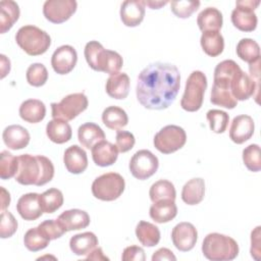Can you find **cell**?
I'll list each match as a JSON object with an SVG mask.
<instances>
[{"instance_id":"cell-1","label":"cell","mask_w":261,"mask_h":261,"mask_svg":"<svg viewBox=\"0 0 261 261\" xmlns=\"http://www.w3.org/2000/svg\"><path fill=\"white\" fill-rule=\"evenodd\" d=\"M179 87L180 73L175 65L154 62L147 65L138 76L137 99L147 109H166L175 100Z\"/></svg>"},{"instance_id":"cell-2","label":"cell","mask_w":261,"mask_h":261,"mask_svg":"<svg viewBox=\"0 0 261 261\" xmlns=\"http://www.w3.org/2000/svg\"><path fill=\"white\" fill-rule=\"evenodd\" d=\"M53 176L54 165L46 156H33L31 154H22L18 156V169L14 176L18 184L41 187L49 182Z\"/></svg>"},{"instance_id":"cell-3","label":"cell","mask_w":261,"mask_h":261,"mask_svg":"<svg viewBox=\"0 0 261 261\" xmlns=\"http://www.w3.org/2000/svg\"><path fill=\"white\" fill-rule=\"evenodd\" d=\"M85 58L89 66L96 70L110 75L119 72L123 60L119 53L105 49L98 41H90L84 50Z\"/></svg>"},{"instance_id":"cell-4","label":"cell","mask_w":261,"mask_h":261,"mask_svg":"<svg viewBox=\"0 0 261 261\" xmlns=\"http://www.w3.org/2000/svg\"><path fill=\"white\" fill-rule=\"evenodd\" d=\"M202 253L211 261H230L239 255V245L228 236L211 232L204 238Z\"/></svg>"},{"instance_id":"cell-5","label":"cell","mask_w":261,"mask_h":261,"mask_svg":"<svg viewBox=\"0 0 261 261\" xmlns=\"http://www.w3.org/2000/svg\"><path fill=\"white\" fill-rule=\"evenodd\" d=\"M15 41L31 56L44 54L51 45V38L48 33L32 24L21 27L15 35Z\"/></svg>"},{"instance_id":"cell-6","label":"cell","mask_w":261,"mask_h":261,"mask_svg":"<svg viewBox=\"0 0 261 261\" xmlns=\"http://www.w3.org/2000/svg\"><path fill=\"white\" fill-rule=\"evenodd\" d=\"M207 89V77L200 70H194L186 82L185 92L180 100V106L189 112L198 111L203 104L205 90Z\"/></svg>"},{"instance_id":"cell-7","label":"cell","mask_w":261,"mask_h":261,"mask_svg":"<svg viewBox=\"0 0 261 261\" xmlns=\"http://www.w3.org/2000/svg\"><path fill=\"white\" fill-rule=\"evenodd\" d=\"M125 188L124 178L116 172H107L95 178L92 184L93 196L101 201H114Z\"/></svg>"},{"instance_id":"cell-8","label":"cell","mask_w":261,"mask_h":261,"mask_svg":"<svg viewBox=\"0 0 261 261\" xmlns=\"http://www.w3.org/2000/svg\"><path fill=\"white\" fill-rule=\"evenodd\" d=\"M88 98L84 93H73L65 96L58 103H51L52 117L65 121L72 120L88 108Z\"/></svg>"},{"instance_id":"cell-9","label":"cell","mask_w":261,"mask_h":261,"mask_svg":"<svg viewBox=\"0 0 261 261\" xmlns=\"http://www.w3.org/2000/svg\"><path fill=\"white\" fill-rule=\"evenodd\" d=\"M187 134L178 125L169 124L162 127L154 137L155 148L163 154H171L185 146Z\"/></svg>"},{"instance_id":"cell-10","label":"cell","mask_w":261,"mask_h":261,"mask_svg":"<svg viewBox=\"0 0 261 261\" xmlns=\"http://www.w3.org/2000/svg\"><path fill=\"white\" fill-rule=\"evenodd\" d=\"M259 0H239L231 12L232 24L242 32H253L257 28V15L254 10L259 6Z\"/></svg>"},{"instance_id":"cell-11","label":"cell","mask_w":261,"mask_h":261,"mask_svg":"<svg viewBox=\"0 0 261 261\" xmlns=\"http://www.w3.org/2000/svg\"><path fill=\"white\" fill-rule=\"evenodd\" d=\"M128 167L134 177L144 180L156 173L159 167V161L151 151L143 149L133 155Z\"/></svg>"},{"instance_id":"cell-12","label":"cell","mask_w":261,"mask_h":261,"mask_svg":"<svg viewBox=\"0 0 261 261\" xmlns=\"http://www.w3.org/2000/svg\"><path fill=\"white\" fill-rule=\"evenodd\" d=\"M75 0H47L43 5V14L52 23H61L76 11Z\"/></svg>"},{"instance_id":"cell-13","label":"cell","mask_w":261,"mask_h":261,"mask_svg":"<svg viewBox=\"0 0 261 261\" xmlns=\"http://www.w3.org/2000/svg\"><path fill=\"white\" fill-rule=\"evenodd\" d=\"M171 240L174 247L180 252L191 251L198 240V231L190 222H179L171 231Z\"/></svg>"},{"instance_id":"cell-14","label":"cell","mask_w":261,"mask_h":261,"mask_svg":"<svg viewBox=\"0 0 261 261\" xmlns=\"http://www.w3.org/2000/svg\"><path fill=\"white\" fill-rule=\"evenodd\" d=\"M77 61V53L70 45H62L58 47L51 57V65L53 70L58 74H67L75 66Z\"/></svg>"},{"instance_id":"cell-15","label":"cell","mask_w":261,"mask_h":261,"mask_svg":"<svg viewBox=\"0 0 261 261\" xmlns=\"http://www.w3.org/2000/svg\"><path fill=\"white\" fill-rule=\"evenodd\" d=\"M229 89L237 101H245L254 96L255 92L259 91V84L241 69L233 76Z\"/></svg>"},{"instance_id":"cell-16","label":"cell","mask_w":261,"mask_h":261,"mask_svg":"<svg viewBox=\"0 0 261 261\" xmlns=\"http://www.w3.org/2000/svg\"><path fill=\"white\" fill-rule=\"evenodd\" d=\"M16 210L24 220H36L43 214L40 194L28 193L22 195L16 204Z\"/></svg>"},{"instance_id":"cell-17","label":"cell","mask_w":261,"mask_h":261,"mask_svg":"<svg viewBox=\"0 0 261 261\" xmlns=\"http://www.w3.org/2000/svg\"><path fill=\"white\" fill-rule=\"evenodd\" d=\"M254 128V120L250 115H238L231 121L229 138L236 144H243L253 136Z\"/></svg>"},{"instance_id":"cell-18","label":"cell","mask_w":261,"mask_h":261,"mask_svg":"<svg viewBox=\"0 0 261 261\" xmlns=\"http://www.w3.org/2000/svg\"><path fill=\"white\" fill-rule=\"evenodd\" d=\"M145 3L143 0H126L120 6V19L126 27L139 25L145 16Z\"/></svg>"},{"instance_id":"cell-19","label":"cell","mask_w":261,"mask_h":261,"mask_svg":"<svg viewBox=\"0 0 261 261\" xmlns=\"http://www.w3.org/2000/svg\"><path fill=\"white\" fill-rule=\"evenodd\" d=\"M63 162L67 171L73 174H80L88 167L87 153L82 147L72 145L65 150Z\"/></svg>"},{"instance_id":"cell-20","label":"cell","mask_w":261,"mask_h":261,"mask_svg":"<svg viewBox=\"0 0 261 261\" xmlns=\"http://www.w3.org/2000/svg\"><path fill=\"white\" fill-rule=\"evenodd\" d=\"M2 139L8 149L20 150L29 145L31 138L25 127L19 124H11L4 128Z\"/></svg>"},{"instance_id":"cell-21","label":"cell","mask_w":261,"mask_h":261,"mask_svg":"<svg viewBox=\"0 0 261 261\" xmlns=\"http://www.w3.org/2000/svg\"><path fill=\"white\" fill-rule=\"evenodd\" d=\"M118 157V149L116 145L108 141H101L92 148V158L96 165L106 167L112 165Z\"/></svg>"},{"instance_id":"cell-22","label":"cell","mask_w":261,"mask_h":261,"mask_svg":"<svg viewBox=\"0 0 261 261\" xmlns=\"http://www.w3.org/2000/svg\"><path fill=\"white\" fill-rule=\"evenodd\" d=\"M240 70H241L240 65L231 59H227L219 62L214 69L213 85L230 91L229 89L230 83L233 76L236 75V73Z\"/></svg>"},{"instance_id":"cell-23","label":"cell","mask_w":261,"mask_h":261,"mask_svg":"<svg viewBox=\"0 0 261 261\" xmlns=\"http://www.w3.org/2000/svg\"><path fill=\"white\" fill-rule=\"evenodd\" d=\"M57 220L63 226L65 231L86 228L90 224L89 214L81 209H70L62 212Z\"/></svg>"},{"instance_id":"cell-24","label":"cell","mask_w":261,"mask_h":261,"mask_svg":"<svg viewBox=\"0 0 261 261\" xmlns=\"http://www.w3.org/2000/svg\"><path fill=\"white\" fill-rule=\"evenodd\" d=\"M129 77L124 72H117L108 77L105 89L109 97L113 99H124L129 92Z\"/></svg>"},{"instance_id":"cell-25","label":"cell","mask_w":261,"mask_h":261,"mask_svg":"<svg viewBox=\"0 0 261 261\" xmlns=\"http://www.w3.org/2000/svg\"><path fill=\"white\" fill-rule=\"evenodd\" d=\"M98 246V238L94 232L86 231L74 234L69 241V248L76 256H86Z\"/></svg>"},{"instance_id":"cell-26","label":"cell","mask_w":261,"mask_h":261,"mask_svg":"<svg viewBox=\"0 0 261 261\" xmlns=\"http://www.w3.org/2000/svg\"><path fill=\"white\" fill-rule=\"evenodd\" d=\"M46 115L45 104L38 99H29L23 101L19 106V116L27 122L38 123Z\"/></svg>"},{"instance_id":"cell-27","label":"cell","mask_w":261,"mask_h":261,"mask_svg":"<svg viewBox=\"0 0 261 261\" xmlns=\"http://www.w3.org/2000/svg\"><path fill=\"white\" fill-rule=\"evenodd\" d=\"M77 139L83 147L92 149L96 144L105 140V134L98 124L86 122L77 129Z\"/></svg>"},{"instance_id":"cell-28","label":"cell","mask_w":261,"mask_h":261,"mask_svg":"<svg viewBox=\"0 0 261 261\" xmlns=\"http://www.w3.org/2000/svg\"><path fill=\"white\" fill-rule=\"evenodd\" d=\"M205 196V181L201 177H195L185 184L181 190V199L188 205H197Z\"/></svg>"},{"instance_id":"cell-29","label":"cell","mask_w":261,"mask_h":261,"mask_svg":"<svg viewBox=\"0 0 261 261\" xmlns=\"http://www.w3.org/2000/svg\"><path fill=\"white\" fill-rule=\"evenodd\" d=\"M46 135L53 143L63 144L71 139L72 130L67 121L53 118L46 125Z\"/></svg>"},{"instance_id":"cell-30","label":"cell","mask_w":261,"mask_h":261,"mask_svg":"<svg viewBox=\"0 0 261 261\" xmlns=\"http://www.w3.org/2000/svg\"><path fill=\"white\" fill-rule=\"evenodd\" d=\"M222 23V13L215 7L204 8L197 17V24L202 32L219 31Z\"/></svg>"},{"instance_id":"cell-31","label":"cell","mask_w":261,"mask_h":261,"mask_svg":"<svg viewBox=\"0 0 261 261\" xmlns=\"http://www.w3.org/2000/svg\"><path fill=\"white\" fill-rule=\"evenodd\" d=\"M150 217L157 223H166L172 220L177 214V207L174 201L163 200L154 203L150 207Z\"/></svg>"},{"instance_id":"cell-32","label":"cell","mask_w":261,"mask_h":261,"mask_svg":"<svg viewBox=\"0 0 261 261\" xmlns=\"http://www.w3.org/2000/svg\"><path fill=\"white\" fill-rule=\"evenodd\" d=\"M20 11L18 4L12 0H2L0 2V32L9 31L17 21Z\"/></svg>"},{"instance_id":"cell-33","label":"cell","mask_w":261,"mask_h":261,"mask_svg":"<svg viewBox=\"0 0 261 261\" xmlns=\"http://www.w3.org/2000/svg\"><path fill=\"white\" fill-rule=\"evenodd\" d=\"M200 43L203 51L211 57L220 55L224 49V39L219 31L203 32Z\"/></svg>"},{"instance_id":"cell-34","label":"cell","mask_w":261,"mask_h":261,"mask_svg":"<svg viewBox=\"0 0 261 261\" xmlns=\"http://www.w3.org/2000/svg\"><path fill=\"white\" fill-rule=\"evenodd\" d=\"M136 236L139 242L145 247H154L160 241L159 228L148 221L141 220L136 227Z\"/></svg>"},{"instance_id":"cell-35","label":"cell","mask_w":261,"mask_h":261,"mask_svg":"<svg viewBox=\"0 0 261 261\" xmlns=\"http://www.w3.org/2000/svg\"><path fill=\"white\" fill-rule=\"evenodd\" d=\"M102 121L110 129L119 130L128 122L126 112L118 106H109L102 112Z\"/></svg>"},{"instance_id":"cell-36","label":"cell","mask_w":261,"mask_h":261,"mask_svg":"<svg viewBox=\"0 0 261 261\" xmlns=\"http://www.w3.org/2000/svg\"><path fill=\"white\" fill-rule=\"evenodd\" d=\"M149 196L153 203L163 200L174 201L176 197V192L171 181L166 179H159L151 186Z\"/></svg>"},{"instance_id":"cell-37","label":"cell","mask_w":261,"mask_h":261,"mask_svg":"<svg viewBox=\"0 0 261 261\" xmlns=\"http://www.w3.org/2000/svg\"><path fill=\"white\" fill-rule=\"evenodd\" d=\"M237 55L248 63H252L260 59V47L256 41L249 38H244L237 45Z\"/></svg>"},{"instance_id":"cell-38","label":"cell","mask_w":261,"mask_h":261,"mask_svg":"<svg viewBox=\"0 0 261 261\" xmlns=\"http://www.w3.org/2000/svg\"><path fill=\"white\" fill-rule=\"evenodd\" d=\"M41 205L45 213H53L63 204L62 192L56 188H51L40 195Z\"/></svg>"},{"instance_id":"cell-39","label":"cell","mask_w":261,"mask_h":261,"mask_svg":"<svg viewBox=\"0 0 261 261\" xmlns=\"http://www.w3.org/2000/svg\"><path fill=\"white\" fill-rule=\"evenodd\" d=\"M50 240L46 238L37 227L30 228L23 237V244L31 252H38L45 249L49 245Z\"/></svg>"},{"instance_id":"cell-40","label":"cell","mask_w":261,"mask_h":261,"mask_svg":"<svg viewBox=\"0 0 261 261\" xmlns=\"http://www.w3.org/2000/svg\"><path fill=\"white\" fill-rule=\"evenodd\" d=\"M18 169V157L13 156L10 152L4 150L0 154V177L9 179L16 175Z\"/></svg>"},{"instance_id":"cell-41","label":"cell","mask_w":261,"mask_h":261,"mask_svg":"<svg viewBox=\"0 0 261 261\" xmlns=\"http://www.w3.org/2000/svg\"><path fill=\"white\" fill-rule=\"evenodd\" d=\"M210 101L214 105H218L227 109H233L238 104V101L233 98L229 90L216 87L215 85H213L211 89Z\"/></svg>"},{"instance_id":"cell-42","label":"cell","mask_w":261,"mask_h":261,"mask_svg":"<svg viewBox=\"0 0 261 261\" xmlns=\"http://www.w3.org/2000/svg\"><path fill=\"white\" fill-rule=\"evenodd\" d=\"M206 118L209 122L210 129L215 134H222L226 130L229 116L223 110L211 109L207 112Z\"/></svg>"},{"instance_id":"cell-43","label":"cell","mask_w":261,"mask_h":261,"mask_svg":"<svg viewBox=\"0 0 261 261\" xmlns=\"http://www.w3.org/2000/svg\"><path fill=\"white\" fill-rule=\"evenodd\" d=\"M243 161L246 167L253 172H258L261 169V153L260 147L257 144H251L243 150Z\"/></svg>"},{"instance_id":"cell-44","label":"cell","mask_w":261,"mask_h":261,"mask_svg":"<svg viewBox=\"0 0 261 261\" xmlns=\"http://www.w3.org/2000/svg\"><path fill=\"white\" fill-rule=\"evenodd\" d=\"M27 81L33 87H41L48 80V71L44 64L33 63L27 69Z\"/></svg>"},{"instance_id":"cell-45","label":"cell","mask_w":261,"mask_h":261,"mask_svg":"<svg viewBox=\"0 0 261 261\" xmlns=\"http://www.w3.org/2000/svg\"><path fill=\"white\" fill-rule=\"evenodd\" d=\"M40 231L50 241L59 239L66 231L57 219H47L38 225Z\"/></svg>"},{"instance_id":"cell-46","label":"cell","mask_w":261,"mask_h":261,"mask_svg":"<svg viewBox=\"0 0 261 261\" xmlns=\"http://www.w3.org/2000/svg\"><path fill=\"white\" fill-rule=\"evenodd\" d=\"M171 11L179 18L190 17L200 6V1H172Z\"/></svg>"},{"instance_id":"cell-47","label":"cell","mask_w":261,"mask_h":261,"mask_svg":"<svg viewBox=\"0 0 261 261\" xmlns=\"http://www.w3.org/2000/svg\"><path fill=\"white\" fill-rule=\"evenodd\" d=\"M17 229V221L9 211H1L0 222V237L1 239H7L12 237Z\"/></svg>"},{"instance_id":"cell-48","label":"cell","mask_w":261,"mask_h":261,"mask_svg":"<svg viewBox=\"0 0 261 261\" xmlns=\"http://www.w3.org/2000/svg\"><path fill=\"white\" fill-rule=\"evenodd\" d=\"M116 147L118 149V152L125 153L133 149L136 139L135 136L127 130H117L116 133Z\"/></svg>"},{"instance_id":"cell-49","label":"cell","mask_w":261,"mask_h":261,"mask_svg":"<svg viewBox=\"0 0 261 261\" xmlns=\"http://www.w3.org/2000/svg\"><path fill=\"white\" fill-rule=\"evenodd\" d=\"M121 259L123 261H145V251L139 246H128L123 250Z\"/></svg>"},{"instance_id":"cell-50","label":"cell","mask_w":261,"mask_h":261,"mask_svg":"<svg viewBox=\"0 0 261 261\" xmlns=\"http://www.w3.org/2000/svg\"><path fill=\"white\" fill-rule=\"evenodd\" d=\"M260 226H257L254 230L251 232V256L259 260L260 259Z\"/></svg>"},{"instance_id":"cell-51","label":"cell","mask_w":261,"mask_h":261,"mask_svg":"<svg viewBox=\"0 0 261 261\" xmlns=\"http://www.w3.org/2000/svg\"><path fill=\"white\" fill-rule=\"evenodd\" d=\"M159 260H176V257L174 254L167 248H161L157 250L153 256H152V261H159Z\"/></svg>"},{"instance_id":"cell-52","label":"cell","mask_w":261,"mask_h":261,"mask_svg":"<svg viewBox=\"0 0 261 261\" xmlns=\"http://www.w3.org/2000/svg\"><path fill=\"white\" fill-rule=\"evenodd\" d=\"M86 259L87 260H109V258L103 254L102 248L100 247H96L90 254L87 255Z\"/></svg>"},{"instance_id":"cell-53","label":"cell","mask_w":261,"mask_h":261,"mask_svg":"<svg viewBox=\"0 0 261 261\" xmlns=\"http://www.w3.org/2000/svg\"><path fill=\"white\" fill-rule=\"evenodd\" d=\"M0 57H1V79H3L10 71V60L4 54H1Z\"/></svg>"},{"instance_id":"cell-54","label":"cell","mask_w":261,"mask_h":261,"mask_svg":"<svg viewBox=\"0 0 261 261\" xmlns=\"http://www.w3.org/2000/svg\"><path fill=\"white\" fill-rule=\"evenodd\" d=\"M9 203L10 195L3 187H1V211H4L9 206Z\"/></svg>"},{"instance_id":"cell-55","label":"cell","mask_w":261,"mask_h":261,"mask_svg":"<svg viewBox=\"0 0 261 261\" xmlns=\"http://www.w3.org/2000/svg\"><path fill=\"white\" fill-rule=\"evenodd\" d=\"M145 5L149 6L151 9H159L162 6L166 5L168 1H154V0H149V1H144Z\"/></svg>"}]
</instances>
